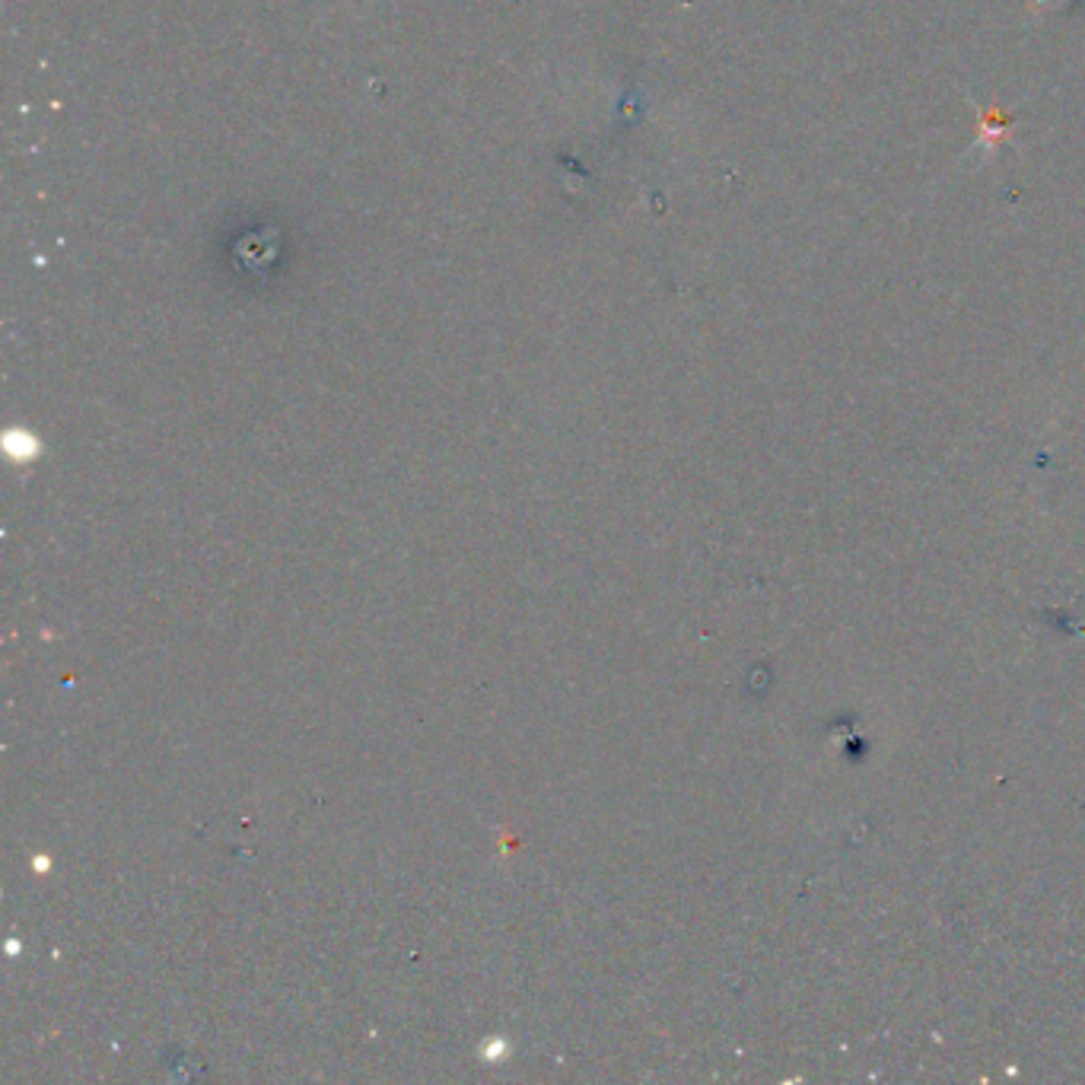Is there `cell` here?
<instances>
[{"label":"cell","mask_w":1085,"mask_h":1085,"mask_svg":"<svg viewBox=\"0 0 1085 1085\" xmlns=\"http://www.w3.org/2000/svg\"><path fill=\"white\" fill-rule=\"evenodd\" d=\"M1010 137V118L1003 115H984L981 118V141L984 144H996V141H1006Z\"/></svg>","instance_id":"obj_1"}]
</instances>
